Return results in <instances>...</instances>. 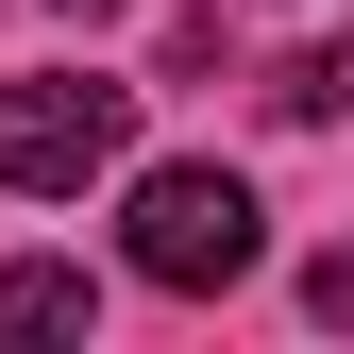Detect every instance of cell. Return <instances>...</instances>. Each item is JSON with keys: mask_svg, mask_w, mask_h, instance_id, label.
<instances>
[{"mask_svg": "<svg viewBox=\"0 0 354 354\" xmlns=\"http://www.w3.org/2000/svg\"><path fill=\"white\" fill-rule=\"evenodd\" d=\"M84 321H102V287H84V270H51V253L0 270V337H84Z\"/></svg>", "mask_w": 354, "mask_h": 354, "instance_id": "obj_3", "label": "cell"}, {"mask_svg": "<svg viewBox=\"0 0 354 354\" xmlns=\"http://www.w3.org/2000/svg\"><path fill=\"white\" fill-rule=\"evenodd\" d=\"M118 152H136V84H102V68H34V84H0V186L84 203Z\"/></svg>", "mask_w": 354, "mask_h": 354, "instance_id": "obj_2", "label": "cell"}, {"mask_svg": "<svg viewBox=\"0 0 354 354\" xmlns=\"http://www.w3.org/2000/svg\"><path fill=\"white\" fill-rule=\"evenodd\" d=\"M304 304H321V321H354V236L321 253V270H304Z\"/></svg>", "mask_w": 354, "mask_h": 354, "instance_id": "obj_5", "label": "cell"}, {"mask_svg": "<svg viewBox=\"0 0 354 354\" xmlns=\"http://www.w3.org/2000/svg\"><path fill=\"white\" fill-rule=\"evenodd\" d=\"M118 253H136V287H169V304H219L253 253H270V219H253V186H236V169H136Z\"/></svg>", "mask_w": 354, "mask_h": 354, "instance_id": "obj_1", "label": "cell"}, {"mask_svg": "<svg viewBox=\"0 0 354 354\" xmlns=\"http://www.w3.org/2000/svg\"><path fill=\"white\" fill-rule=\"evenodd\" d=\"M51 17H136V0H51Z\"/></svg>", "mask_w": 354, "mask_h": 354, "instance_id": "obj_6", "label": "cell"}, {"mask_svg": "<svg viewBox=\"0 0 354 354\" xmlns=\"http://www.w3.org/2000/svg\"><path fill=\"white\" fill-rule=\"evenodd\" d=\"M270 118H354V51H287L270 68Z\"/></svg>", "mask_w": 354, "mask_h": 354, "instance_id": "obj_4", "label": "cell"}]
</instances>
